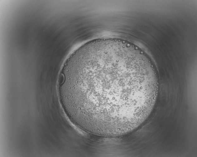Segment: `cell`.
Returning a JSON list of instances; mask_svg holds the SVG:
<instances>
[{"label":"cell","mask_w":197,"mask_h":157,"mask_svg":"<svg viewBox=\"0 0 197 157\" xmlns=\"http://www.w3.org/2000/svg\"><path fill=\"white\" fill-rule=\"evenodd\" d=\"M62 107L71 121L88 132L120 136L141 125L157 97L153 62L126 40L105 38L88 42L67 59L60 74Z\"/></svg>","instance_id":"1"}]
</instances>
